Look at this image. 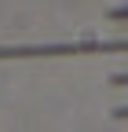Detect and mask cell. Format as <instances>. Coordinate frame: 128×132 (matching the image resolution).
Returning <instances> with one entry per match:
<instances>
[{
	"label": "cell",
	"instance_id": "obj_2",
	"mask_svg": "<svg viewBox=\"0 0 128 132\" xmlns=\"http://www.w3.org/2000/svg\"><path fill=\"white\" fill-rule=\"evenodd\" d=\"M110 85H114V88H124V85H128V73H114V77H110Z\"/></svg>",
	"mask_w": 128,
	"mask_h": 132
},
{
	"label": "cell",
	"instance_id": "obj_1",
	"mask_svg": "<svg viewBox=\"0 0 128 132\" xmlns=\"http://www.w3.org/2000/svg\"><path fill=\"white\" fill-rule=\"evenodd\" d=\"M106 19H110V22H128V4H124V7H110Z\"/></svg>",
	"mask_w": 128,
	"mask_h": 132
}]
</instances>
